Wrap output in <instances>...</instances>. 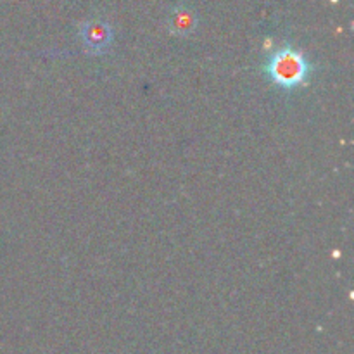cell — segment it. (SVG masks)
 I'll return each mask as SVG.
<instances>
[{
    "label": "cell",
    "mask_w": 354,
    "mask_h": 354,
    "mask_svg": "<svg viewBox=\"0 0 354 354\" xmlns=\"http://www.w3.org/2000/svg\"><path fill=\"white\" fill-rule=\"evenodd\" d=\"M80 38L88 54H104L113 44V28L104 19H88L80 26Z\"/></svg>",
    "instance_id": "cell-2"
},
{
    "label": "cell",
    "mask_w": 354,
    "mask_h": 354,
    "mask_svg": "<svg viewBox=\"0 0 354 354\" xmlns=\"http://www.w3.org/2000/svg\"><path fill=\"white\" fill-rule=\"evenodd\" d=\"M197 23H199L197 12L185 2L176 3V6L169 10L168 19H166L169 33L182 38L192 35L194 30L197 28Z\"/></svg>",
    "instance_id": "cell-3"
},
{
    "label": "cell",
    "mask_w": 354,
    "mask_h": 354,
    "mask_svg": "<svg viewBox=\"0 0 354 354\" xmlns=\"http://www.w3.org/2000/svg\"><path fill=\"white\" fill-rule=\"evenodd\" d=\"M311 69L313 66L310 59L289 44L277 48L263 64V73L266 78L283 90H294L303 85L311 75Z\"/></svg>",
    "instance_id": "cell-1"
}]
</instances>
